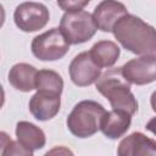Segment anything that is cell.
Listing matches in <instances>:
<instances>
[{"instance_id": "1", "label": "cell", "mask_w": 156, "mask_h": 156, "mask_svg": "<svg viewBox=\"0 0 156 156\" xmlns=\"http://www.w3.org/2000/svg\"><path fill=\"white\" fill-rule=\"evenodd\" d=\"M112 33L126 50L135 55L156 54V29L134 15L123 16L113 27Z\"/></svg>"}, {"instance_id": "2", "label": "cell", "mask_w": 156, "mask_h": 156, "mask_svg": "<svg viewBox=\"0 0 156 156\" xmlns=\"http://www.w3.org/2000/svg\"><path fill=\"white\" fill-rule=\"evenodd\" d=\"M95 87L110 101L112 110L124 111L130 116L138 111V102L130 91V83L124 78L121 67L104 72L96 80Z\"/></svg>"}, {"instance_id": "3", "label": "cell", "mask_w": 156, "mask_h": 156, "mask_svg": "<svg viewBox=\"0 0 156 156\" xmlns=\"http://www.w3.org/2000/svg\"><path fill=\"white\" fill-rule=\"evenodd\" d=\"M105 108L96 101L83 100L78 102L67 117V127L77 138H89L100 129Z\"/></svg>"}, {"instance_id": "4", "label": "cell", "mask_w": 156, "mask_h": 156, "mask_svg": "<svg viewBox=\"0 0 156 156\" xmlns=\"http://www.w3.org/2000/svg\"><path fill=\"white\" fill-rule=\"evenodd\" d=\"M96 26L93 15L80 10L76 12H66L60 22V30L71 45L88 41L96 33Z\"/></svg>"}, {"instance_id": "5", "label": "cell", "mask_w": 156, "mask_h": 156, "mask_svg": "<svg viewBox=\"0 0 156 156\" xmlns=\"http://www.w3.org/2000/svg\"><path fill=\"white\" fill-rule=\"evenodd\" d=\"M32 52L41 61H55L62 58L68 49L69 44L60 28H51L37 35L32 40Z\"/></svg>"}, {"instance_id": "6", "label": "cell", "mask_w": 156, "mask_h": 156, "mask_svg": "<svg viewBox=\"0 0 156 156\" xmlns=\"http://www.w3.org/2000/svg\"><path fill=\"white\" fill-rule=\"evenodd\" d=\"M50 13L45 5L40 2H22L13 13L16 26L23 32H37L46 26Z\"/></svg>"}, {"instance_id": "7", "label": "cell", "mask_w": 156, "mask_h": 156, "mask_svg": "<svg viewBox=\"0 0 156 156\" xmlns=\"http://www.w3.org/2000/svg\"><path fill=\"white\" fill-rule=\"evenodd\" d=\"M124 78L130 84L145 85L156 80V56L147 55L133 58L122 67Z\"/></svg>"}, {"instance_id": "8", "label": "cell", "mask_w": 156, "mask_h": 156, "mask_svg": "<svg viewBox=\"0 0 156 156\" xmlns=\"http://www.w3.org/2000/svg\"><path fill=\"white\" fill-rule=\"evenodd\" d=\"M101 76V68L93 61L89 51L78 54L69 65L71 80L78 87H88Z\"/></svg>"}, {"instance_id": "9", "label": "cell", "mask_w": 156, "mask_h": 156, "mask_svg": "<svg viewBox=\"0 0 156 156\" xmlns=\"http://www.w3.org/2000/svg\"><path fill=\"white\" fill-rule=\"evenodd\" d=\"M128 13L127 7L119 2L113 0L101 1L94 10L93 20L98 29L102 32H112L116 23Z\"/></svg>"}, {"instance_id": "10", "label": "cell", "mask_w": 156, "mask_h": 156, "mask_svg": "<svg viewBox=\"0 0 156 156\" xmlns=\"http://www.w3.org/2000/svg\"><path fill=\"white\" fill-rule=\"evenodd\" d=\"M61 107L60 95L48 91H37L29 100V111L38 121L54 118Z\"/></svg>"}, {"instance_id": "11", "label": "cell", "mask_w": 156, "mask_h": 156, "mask_svg": "<svg viewBox=\"0 0 156 156\" xmlns=\"http://www.w3.org/2000/svg\"><path fill=\"white\" fill-rule=\"evenodd\" d=\"M117 156H156V140L140 132H134L122 139Z\"/></svg>"}, {"instance_id": "12", "label": "cell", "mask_w": 156, "mask_h": 156, "mask_svg": "<svg viewBox=\"0 0 156 156\" xmlns=\"http://www.w3.org/2000/svg\"><path fill=\"white\" fill-rule=\"evenodd\" d=\"M132 116L124 111H106L101 118L100 130L108 139H118L123 136L130 127Z\"/></svg>"}, {"instance_id": "13", "label": "cell", "mask_w": 156, "mask_h": 156, "mask_svg": "<svg viewBox=\"0 0 156 156\" xmlns=\"http://www.w3.org/2000/svg\"><path fill=\"white\" fill-rule=\"evenodd\" d=\"M38 71L28 63H16L9 72V83L20 91H30L35 89V78Z\"/></svg>"}, {"instance_id": "14", "label": "cell", "mask_w": 156, "mask_h": 156, "mask_svg": "<svg viewBox=\"0 0 156 156\" xmlns=\"http://www.w3.org/2000/svg\"><path fill=\"white\" fill-rule=\"evenodd\" d=\"M16 136L18 143H21L23 146H26L32 151L44 147L46 143L44 132L35 124L27 121H21L17 123Z\"/></svg>"}, {"instance_id": "15", "label": "cell", "mask_w": 156, "mask_h": 156, "mask_svg": "<svg viewBox=\"0 0 156 156\" xmlns=\"http://www.w3.org/2000/svg\"><path fill=\"white\" fill-rule=\"evenodd\" d=\"M119 52L121 51H119L118 45L111 40H100L95 43L89 50V54L93 61L100 68L112 67L118 60Z\"/></svg>"}, {"instance_id": "16", "label": "cell", "mask_w": 156, "mask_h": 156, "mask_svg": "<svg viewBox=\"0 0 156 156\" xmlns=\"http://www.w3.org/2000/svg\"><path fill=\"white\" fill-rule=\"evenodd\" d=\"M35 89L37 91H48L61 95L63 89L62 77L52 69H40L35 78Z\"/></svg>"}, {"instance_id": "17", "label": "cell", "mask_w": 156, "mask_h": 156, "mask_svg": "<svg viewBox=\"0 0 156 156\" xmlns=\"http://www.w3.org/2000/svg\"><path fill=\"white\" fill-rule=\"evenodd\" d=\"M1 156H33V151L1 133Z\"/></svg>"}, {"instance_id": "18", "label": "cell", "mask_w": 156, "mask_h": 156, "mask_svg": "<svg viewBox=\"0 0 156 156\" xmlns=\"http://www.w3.org/2000/svg\"><path fill=\"white\" fill-rule=\"evenodd\" d=\"M89 4V0H68V1H57V5L66 12H76L83 10L84 6Z\"/></svg>"}, {"instance_id": "19", "label": "cell", "mask_w": 156, "mask_h": 156, "mask_svg": "<svg viewBox=\"0 0 156 156\" xmlns=\"http://www.w3.org/2000/svg\"><path fill=\"white\" fill-rule=\"evenodd\" d=\"M44 156H74V154L72 152L71 149L66 146H55L50 149Z\"/></svg>"}, {"instance_id": "20", "label": "cell", "mask_w": 156, "mask_h": 156, "mask_svg": "<svg viewBox=\"0 0 156 156\" xmlns=\"http://www.w3.org/2000/svg\"><path fill=\"white\" fill-rule=\"evenodd\" d=\"M145 128L156 135V117L151 118V119H150V121L146 123V127H145Z\"/></svg>"}, {"instance_id": "21", "label": "cell", "mask_w": 156, "mask_h": 156, "mask_svg": "<svg viewBox=\"0 0 156 156\" xmlns=\"http://www.w3.org/2000/svg\"><path fill=\"white\" fill-rule=\"evenodd\" d=\"M150 104H151V107L152 110L156 112V90L151 94V98H150Z\"/></svg>"}]
</instances>
